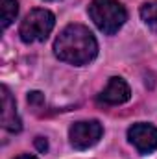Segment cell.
<instances>
[{"label": "cell", "instance_id": "6da1fadb", "mask_svg": "<svg viewBox=\"0 0 157 159\" xmlns=\"http://www.w3.org/2000/svg\"><path fill=\"white\" fill-rule=\"evenodd\" d=\"M54 54L70 65H87L98 54V43L92 32L83 24H69L54 43Z\"/></svg>", "mask_w": 157, "mask_h": 159}, {"label": "cell", "instance_id": "7a4b0ae2", "mask_svg": "<svg viewBox=\"0 0 157 159\" xmlns=\"http://www.w3.org/2000/svg\"><path fill=\"white\" fill-rule=\"evenodd\" d=\"M89 15L98 30L107 35L117 34L128 19L126 7L117 0H92L89 6Z\"/></svg>", "mask_w": 157, "mask_h": 159}, {"label": "cell", "instance_id": "3957f363", "mask_svg": "<svg viewBox=\"0 0 157 159\" xmlns=\"http://www.w3.org/2000/svg\"><path fill=\"white\" fill-rule=\"evenodd\" d=\"M56 24V17L48 11V9H32L19 30V35L24 43H37V41H44L50 32L54 30Z\"/></svg>", "mask_w": 157, "mask_h": 159}, {"label": "cell", "instance_id": "277c9868", "mask_svg": "<svg viewBox=\"0 0 157 159\" xmlns=\"http://www.w3.org/2000/svg\"><path fill=\"white\" fill-rule=\"evenodd\" d=\"M102 133L104 128L98 120H81L70 126L69 137H70V144L76 150H87L100 141Z\"/></svg>", "mask_w": 157, "mask_h": 159}, {"label": "cell", "instance_id": "5b68a950", "mask_svg": "<svg viewBox=\"0 0 157 159\" xmlns=\"http://www.w3.org/2000/svg\"><path fill=\"white\" fill-rule=\"evenodd\" d=\"M128 139L141 154H152L157 150V128L152 124H133L128 129Z\"/></svg>", "mask_w": 157, "mask_h": 159}, {"label": "cell", "instance_id": "8992f818", "mask_svg": "<svg viewBox=\"0 0 157 159\" xmlns=\"http://www.w3.org/2000/svg\"><path fill=\"white\" fill-rule=\"evenodd\" d=\"M131 96V91H129V85L118 76H113L109 80L107 87L98 94V100L107 104V106H120L124 102H128Z\"/></svg>", "mask_w": 157, "mask_h": 159}, {"label": "cell", "instance_id": "52a82bcc", "mask_svg": "<svg viewBox=\"0 0 157 159\" xmlns=\"http://www.w3.org/2000/svg\"><path fill=\"white\" fill-rule=\"evenodd\" d=\"M2 126L7 131H13V133L22 129V122L17 115L15 98L11 96V93L7 91L6 85H2Z\"/></svg>", "mask_w": 157, "mask_h": 159}, {"label": "cell", "instance_id": "ba28073f", "mask_svg": "<svg viewBox=\"0 0 157 159\" xmlns=\"http://www.w3.org/2000/svg\"><path fill=\"white\" fill-rule=\"evenodd\" d=\"M141 19L144 20V24L157 34V0L154 2H146L141 6Z\"/></svg>", "mask_w": 157, "mask_h": 159}, {"label": "cell", "instance_id": "9c48e42d", "mask_svg": "<svg viewBox=\"0 0 157 159\" xmlns=\"http://www.w3.org/2000/svg\"><path fill=\"white\" fill-rule=\"evenodd\" d=\"M19 13V4L17 0H2V26L7 28L15 20Z\"/></svg>", "mask_w": 157, "mask_h": 159}, {"label": "cell", "instance_id": "30bf717a", "mask_svg": "<svg viewBox=\"0 0 157 159\" xmlns=\"http://www.w3.org/2000/svg\"><path fill=\"white\" fill-rule=\"evenodd\" d=\"M28 104H30L32 107L43 106V104H44V96L41 94L39 91H34V93H30V94H28Z\"/></svg>", "mask_w": 157, "mask_h": 159}, {"label": "cell", "instance_id": "8fae6325", "mask_svg": "<svg viewBox=\"0 0 157 159\" xmlns=\"http://www.w3.org/2000/svg\"><path fill=\"white\" fill-rule=\"evenodd\" d=\"M35 148L39 150L41 154H44V152L48 150V141H46L44 137H37V139H35Z\"/></svg>", "mask_w": 157, "mask_h": 159}, {"label": "cell", "instance_id": "7c38bea8", "mask_svg": "<svg viewBox=\"0 0 157 159\" xmlns=\"http://www.w3.org/2000/svg\"><path fill=\"white\" fill-rule=\"evenodd\" d=\"M17 159H37V157H34V156H28V154H24V156H19Z\"/></svg>", "mask_w": 157, "mask_h": 159}, {"label": "cell", "instance_id": "4fadbf2b", "mask_svg": "<svg viewBox=\"0 0 157 159\" xmlns=\"http://www.w3.org/2000/svg\"><path fill=\"white\" fill-rule=\"evenodd\" d=\"M48 2H52V0H48Z\"/></svg>", "mask_w": 157, "mask_h": 159}]
</instances>
